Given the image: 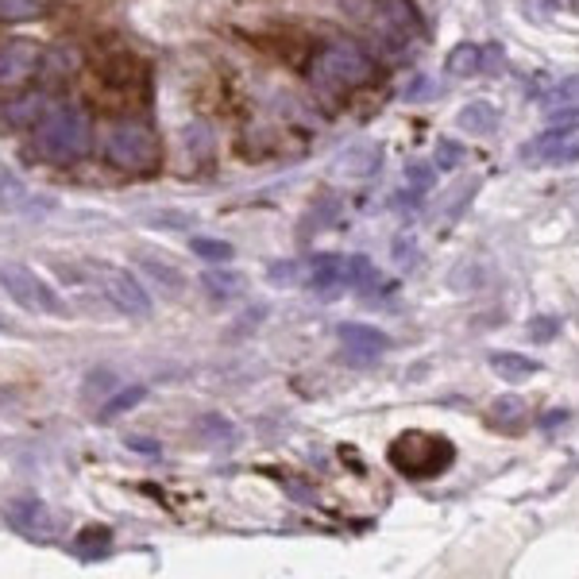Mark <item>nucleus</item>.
Returning a JSON list of instances; mask_svg holds the SVG:
<instances>
[{
    "mask_svg": "<svg viewBox=\"0 0 579 579\" xmlns=\"http://www.w3.org/2000/svg\"><path fill=\"white\" fill-rule=\"evenodd\" d=\"M35 132V155L46 159V162H74L89 151L93 143V124L89 116L81 109H69V104H62V109H51L43 116L39 124L31 127Z\"/></svg>",
    "mask_w": 579,
    "mask_h": 579,
    "instance_id": "obj_1",
    "label": "nucleus"
},
{
    "mask_svg": "<svg viewBox=\"0 0 579 579\" xmlns=\"http://www.w3.org/2000/svg\"><path fill=\"white\" fill-rule=\"evenodd\" d=\"M313 86L324 93H347L371 77V58L355 43H329L309 66Z\"/></svg>",
    "mask_w": 579,
    "mask_h": 579,
    "instance_id": "obj_2",
    "label": "nucleus"
},
{
    "mask_svg": "<svg viewBox=\"0 0 579 579\" xmlns=\"http://www.w3.org/2000/svg\"><path fill=\"white\" fill-rule=\"evenodd\" d=\"M104 155H109L112 167L143 174L159 162V135L155 127L143 120H124L116 124L109 135H104Z\"/></svg>",
    "mask_w": 579,
    "mask_h": 579,
    "instance_id": "obj_3",
    "label": "nucleus"
},
{
    "mask_svg": "<svg viewBox=\"0 0 579 579\" xmlns=\"http://www.w3.org/2000/svg\"><path fill=\"white\" fill-rule=\"evenodd\" d=\"M390 460L410 479H428V475H440L456 460V448L444 436H433V433H402L390 444Z\"/></svg>",
    "mask_w": 579,
    "mask_h": 579,
    "instance_id": "obj_4",
    "label": "nucleus"
},
{
    "mask_svg": "<svg viewBox=\"0 0 579 579\" xmlns=\"http://www.w3.org/2000/svg\"><path fill=\"white\" fill-rule=\"evenodd\" d=\"M0 286L8 290V298L16 301L20 309H31V313H51V317H58V313H66L62 298H58L54 290L46 286L39 274H31L28 266L4 263V266H0Z\"/></svg>",
    "mask_w": 579,
    "mask_h": 579,
    "instance_id": "obj_5",
    "label": "nucleus"
},
{
    "mask_svg": "<svg viewBox=\"0 0 579 579\" xmlns=\"http://www.w3.org/2000/svg\"><path fill=\"white\" fill-rule=\"evenodd\" d=\"M340 344H344V363H352V367H371V363H379L382 355H387V332H379V329H371V324H355V321H344L340 329Z\"/></svg>",
    "mask_w": 579,
    "mask_h": 579,
    "instance_id": "obj_6",
    "label": "nucleus"
},
{
    "mask_svg": "<svg viewBox=\"0 0 579 579\" xmlns=\"http://www.w3.org/2000/svg\"><path fill=\"white\" fill-rule=\"evenodd\" d=\"M97 81L116 97H132V93H147V69L135 62L132 54L116 51L97 66Z\"/></svg>",
    "mask_w": 579,
    "mask_h": 579,
    "instance_id": "obj_7",
    "label": "nucleus"
},
{
    "mask_svg": "<svg viewBox=\"0 0 579 579\" xmlns=\"http://www.w3.org/2000/svg\"><path fill=\"white\" fill-rule=\"evenodd\" d=\"M97 274H101V282H104V294H109V301L124 313V317H147V313H151V298H147V290L139 286L127 271L97 266Z\"/></svg>",
    "mask_w": 579,
    "mask_h": 579,
    "instance_id": "obj_8",
    "label": "nucleus"
},
{
    "mask_svg": "<svg viewBox=\"0 0 579 579\" xmlns=\"http://www.w3.org/2000/svg\"><path fill=\"white\" fill-rule=\"evenodd\" d=\"M31 74H39V51L28 39H12L0 46V86L12 89L20 81H28Z\"/></svg>",
    "mask_w": 579,
    "mask_h": 579,
    "instance_id": "obj_9",
    "label": "nucleus"
},
{
    "mask_svg": "<svg viewBox=\"0 0 579 579\" xmlns=\"http://www.w3.org/2000/svg\"><path fill=\"white\" fill-rule=\"evenodd\" d=\"M4 518L8 526L23 533V537H43L46 529H51V514H46V506L39 498H12L4 506Z\"/></svg>",
    "mask_w": 579,
    "mask_h": 579,
    "instance_id": "obj_10",
    "label": "nucleus"
},
{
    "mask_svg": "<svg viewBox=\"0 0 579 579\" xmlns=\"http://www.w3.org/2000/svg\"><path fill=\"white\" fill-rule=\"evenodd\" d=\"M309 286L321 294H336L340 286H347L344 278V255H317L309 263Z\"/></svg>",
    "mask_w": 579,
    "mask_h": 579,
    "instance_id": "obj_11",
    "label": "nucleus"
},
{
    "mask_svg": "<svg viewBox=\"0 0 579 579\" xmlns=\"http://www.w3.org/2000/svg\"><path fill=\"white\" fill-rule=\"evenodd\" d=\"M139 266H143V274H147L151 282H155L167 298H178L182 290H185L182 271H178V266H170L167 259H159V255H139Z\"/></svg>",
    "mask_w": 579,
    "mask_h": 579,
    "instance_id": "obj_12",
    "label": "nucleus"
},
{
    "mask_svg": "<svg viewBox=\"0 0 579 579\" xmlns=\"http://www.w3.org/2000/svg\"><path fill=\"white\" fill-rule=\"evenodd\" d=\"M491 367H494V375L506 379V382H521V379H529V375H537V371H541L537 359L518 355V352H498V355H491Z\"/></svg>",
    "mask_w": 579,
    "mask_h": 579,
    "instance_id": "obj_13",
    "label": "nucleus"
},
{
    "mask_svg": "<svg viewBox=\"0 0 579 579\" xmlns=\"http://www.w3.org/2000/svg\"><path fill=\"white\" fill-rule=\"evenodd\" d=\"M456 124L463 127V132H471V135H491L498 116H494V109L486 101H468L460 109V116H456Z\"/></svg>",
    "mask_w": 579,
    "mask_h": 579,
    "instance_id": "obj_14",
    "label": "nucleus"
},
{
    "mask_svg": "<svg viewBox=\"0 0 579 579\" xmlns=\"http://www.w3.org/2000/svg\"><path fill=\"white\" fill-rule=\"evenodd\" d=\"M444 69L456 77H471V74H483V46L475 43H460L452 46L448 58H444Z\"/></svg>",
    "mask_w": 579,
    "mask_h": 579,
    "instance_id": "obj_15",
    "label": "nucleus"
},
{
    "mask_svg": "<svg viewBox=\"0 0 579 579\" xmlns=\"http://www.w3.org/2000/svg\"><path fill=\"white\" fill-rule=\"evenodd\" d=\"M46 116V97L43 93H31V97H20L8 104V120L16 127H35Z\"/></svg>",
    "mask_w": 579,
    "mask_h": 579,
    "instance_id": "obj_16",
    "label": "nucleus"
},
{
    "mask_svg": "<svg viewBox=\"0 0 579 579\" xmlns=\"http://www.w3.org/2000/svg\"><path fill=\"white\" fill-rule=\"evenodd\" d=\"M143 398H147V387H124L120 394H112V398L104 402V410L97 413V421H101V425H109V421H116L120 413L135 410V405L143 402Z\"/></svg>",
    "mask_w": 579,
    "mask_h": 579,
    "instance_id": "obj_17",
    "label": "nucleus"
},
{
    "mask_svg": "<svg viewBox=\"0 0 579 579\" xmlns=\"http://www.w3.org/2000/svg\"><path fill=\"white\" fill-rule=\"evenodd\" d=\"M344 278L347 286H359V290H371L379 282V271L367 255H344Z\"/></svg>",
    "mask_w": 579,
    "mask_h": 579,
    "instance_id": "obj_18",
    "label": "nucleus"
},
{
    "mask_svg": "<svg viewBox=\"0 0 579 579\" xmlns=\"http://www.w3.org/2000/svg\"><path fill=\"white\" fill-rule=\"evenodd\" d=\"M491 410H494L491 417H494L498 428H514V425L526 421V410H529V405L521 402V398H514V394H506V398H494Z\"/></svg>",
    "mask_w": 579,
    "mask_h": 579,
    "instance_id": "obj_19",
    "label": "nucleus"
},
{
    "mask_svg": "<svg viewBox=\"0 0 579 579\" xmlns=\"http://www.w3.org/2000/svg\"><path fill=\"white\" fill-rule=\"evenodd\" d=\"M190 248H193V255H201L205 263H216V266L232 263V255H236V248H232L228 240H208V236H197Z\"/></svg>",
    "mask_w": 579,
    "mask_h": 579,
    "instance_id": "obj_20",
    "label": "nucleus"
},
{
    "mask_svg": "<svg viewBox=\"0 0 579 579\" xmlns=\"http://www.w3.org/2000/svg\"><path fill=\"white\" fill-rule=\"evenodd\" d=\"M109 541H112V533L104 526H89V529H81V537L74 541V552L77 556H97V552L109 549Z\"/></svg>",
    "mask_w": 579,
    "mask_h": 579,
    "instance_id": "obj_21",
    "label": "nucleus"
},
{
    "mask_svg": "<svg viewBox=\"0 0 579 579\" xmlns=\"http://www.w3.org/2000/svg\"><path fill=\"white\" fill-rule=\"evenodd\" d=\"M43 12V0H0V20L4 23H23Z\"/></svg>",
    "mask_w": 579,
    "mask_h": 579,
    "instance_id": "obj_22",
    "label": "nucleus"
},
{
    "mask_svg": "<svg viewBox=\"0 0 579 579\" xmlns=\"http://www.w3.org/2000/svg\"><path fill=\"white\" fill-rule=\"evenodd\" d=\"M205 290L213 298H236L240 294V278L236 274H216V271H208L205 274Z\"/></svg>",
    "mask_w": 579,
    "mask_h": 579,
    "instance_id": "obj_23",
    "label": "nucleus"
},
{
    "mask_svg": "<svg viewBox=\"0 0 579 579\" xmlns=\"http://www.w3.org/2000/svg\"><path fill=\"white\" fill-rule=\"evenodd\" d=\"M185 147H190L197 159H208L213 155V132H208L205 124H193L190 132H185Z\"/></svg>",
    "mask_w": 579,
    "mask_h": 579,
    "instance_id": "obj_24",
    "label": "nucleus"
},
{
    "mask_svg": "<svg viewBox=\"0 0 579 579\" xmlns=\"http://www.w3.org/2000/svg\"><path fill=\"white\" fill-rule=\"evenodd\" d=\"M436 167L440 170H456L460 167V162H463V147L460 143H452V139H440V143H436Z\"/></svg>",
    "mask_w": 579,
    "mask_h": 579,
    "instance_id": "obj_25",
    "label": "nucleus"
},
{
    "mask_svg": "<svg viewBox=\"0 0 579 579\" xmlns=\"http://www.w3.org/2000/svg\"><path fill=\"white\" fill-rule=\"evenodd\" d=\"M556 332H560V321H556V317H537V321L529 324V336H533V340H552Z\"/></svg>",
    "mask_w": 579,
    "mask_h": 579,
    "instance_id": "obj_26",
    "label": "nucleus"
},
{
    "mask_svg": "<svg viewBox=\"0 0 579 579\" xmlns=\"http://www.w3.org/2000/svg\"><path fill=\"white\" fill-rule=\"evenodd\" d=\"M266 274H271V282H278V286H294V274H298V266H294V263H274V266H271V271H266Z\"/></svg>",
    "mask_w": 579,
    "mask_h": 579,
    "instance_id": "obj_27",
    "label": "nucleus"
},
{
    "mask_svg": "<svg viewBox=\"0 0 579 579\" xmlns=\"http://www.w3.org/2000/svg\"><path fill=\"white\" fill-rule=\"evenodd\" d=\"M572 159H579V139H575V143H567V139H564V143L549 155V162H572Z\"/></svg>",
    "mask_w": 579,
    "mask_h": 579,
    "instance_id": "obj_28",
    "label": "nucleus"
},
{
    "mask_svg": "<svg viewBox=\"0 0 579 579\" xmlns=\"http://www.w3.org/2000/svg\"><path fill=\"white\" fill-rule=\"evenodd\" d=\"M109 371H97V375H89V382H86V394H93V390H104V387H109Z\"/></svg>",
    "mask_w": 579,
    "mask_h": 579,
    "instance_id": "obj_29",
    "label": "nucleus"
},
{
    "mask_svg": "<svg viewBox=\"0 0 579 579\" xmlns=\"http://www.w3.org/2000/svg\"><path fill=\"white\" fill-rule=\"evenodd\" d=\"M410 178H417V182H433V174H428L425 167H410Z\"/></svg>",
    "mask_w": 579,
    "mask_h": 579,
    "instance_id": "obj_30",
    "label": "nucleus"
},
{
    "mask_svg": "<svg viewBox=\"0 0 579 579\" xmlns=\"http://www.w3.org/2000/svg\"><path fill=\"white\" fill-rule=\"evenodd\" d=\"M0 329H4V321H0Z\"/></svg>",
    "mask_w": 579,
    "mask_h": 579,
    "instance_id": "obj_31",
    "label": "nucleus"
}]
</instances>
